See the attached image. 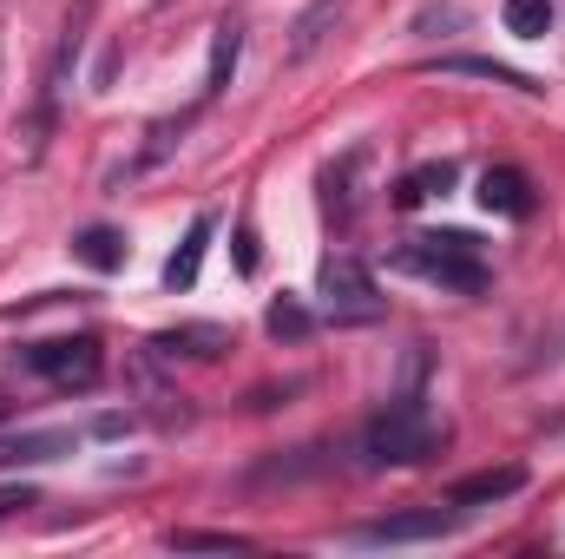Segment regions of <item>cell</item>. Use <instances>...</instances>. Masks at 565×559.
Instances as JSON below:
<instances>
[{
    "mask_svg": "<svg viewBox=\"0 0 565 559\" xmlns=\"http://www.w3.org/2000/svg\"><path fill=\"white\" fill-rule=\"evenodd\" d=\"M362 447H369L375 467H422V461H434L447 447V428L427 415L422 395H402V402H388L382 415L369 421Z\"/></svg>",
    "mask_w": 565,
    "mask_h": 559,
    "instance_id": "obj_1",
    "label": "cell"
},
{
    "mask_svg": "<svg viewBox=\"0 0 565 559\" xmlns=\"http://www.w3.org/2000/svg\"><path fill=\"white\" fill-rule=\"evenodd\" d=\"M335 13H342L335 0H316V7H309V13L296 20V53H316V40H322V27H329Z\"/></svg>",
    "mask_w": 565,
    "mask_h": 559,
    "instance_id": "obj_18",
    "label": "cell"
},
{
    "mask_svg": "<svg viewBox=\"0 0 565 559\" xmlns=\"http://www.w3.org/2000/svg\"><path fill=\"white\" fill-rule=\"evenodd\" d=\"M454 178H460V171H454V158H434V165H415V171H408V178L395 184V204H402V211H415V204H427V198H440V191H447Z\"/></svg>",
    "mask_w": 565,
    "mask_h": 559,
    "instance_id": "obj_13",
    "label": "cell"
},
{
    "mask_svg": "<svg viewBox=\"0 0 565 559\" xmlns=\"http://www.w3.org/2000/svg\"><path fill=\"white\" fill-rule=\"evenodd\" d=\"M73 257H79L86 271L113 277V271H126V238H119L113 224H93V231H79V238H73Z\"/></svg>",
    "mask_w": 565,
    "mask_h": 559,
    "instance_id": "obj_12",
    "label": "cell"
},
{
    "mask_svg": "<svg viewBox=\"0 0 565 559\" xmlns=\"http://www.w3.org/2000/svg\"><path fill=\"white\" fill-rule=\"evenodd\" d=\"M454 520H460V507H454V514H447V507H408V514H388V520L355 527L349 540H355V547H415V540L454 534Z\"/></svg>",
    "mask_w": 565,
    "mask_h": 559,
    "instance_id": "obj_5",
    "label": "cell"
},
{
    "mask_svg": "<svg viewBox=\"0 0 565 559\" xmlns=\"http://www.w3.org/2000/svg\"><path fill=\"white\" fill-rule=\"evenodd\" d=\"M264 329H270L277 342H302V336L316 329V316L302 309V296H277V303H270V316H264Z\"/></svg>",
    "mask_w": 565,
    "mask_h": 559,
    "instance_id": "obj_15",
    "label": "cell"
},
{
    "mask_svg": "<svg viewBox=\"0 0 565 559\" xmlns=\"http://www.w3.org/2000/svg\"><path fill=\"white\" fill-rule=\"evenodd\" d=\"M151 349L158 356H184V362H217L231 349V329L224 323H178V329L151 336Z\"/></svg>",
    "mask_w": 565,
    "mask_h": 559,
    "instance_id": "obj_6",
    "label": "cell"
},
{
    "mask_svg": "<svg viewBox=\"0 0 565 559\" xmlns=\"http://www.w3.org/2000/svg\"><path fill=\"white\" fill-rule=\"evenodd\" d=\"M237 53H244V20H237V13H224V20H217V40H211V73H204V99H217V93L231 86V73H237Z\"/></svg>",
    "mask_w": 565,
    "mask_h": 559,
    "instance_id": "obj_11",
    "label": "cell"
},
{
    "mask_svg": "<svg viewBox=\"0 0 565 559\" xmlns=\"http://www.w3.org/2000/svg\"><path fill=\"white\" fill-rule=\"evenodd\" d=\"M322 303H329L335 323H375L382 316V289L355 257H329L322 264Z\"/></svg>",
    "mask_w": 565,
    "mask_h": 559,
    "instance_id": "obj_4",
    "label": "cell"
},
{
    "mask_svg": "<svg viewBox=\"0 0 565 559\" xmlns=\"http://www.w3.org/2000/svg\"><path fill=\"white\" fill-rule=\"evenodd\" d=\"M237 271H244V277H257V231H250V224L237 231Z\"/></svg>",
    "mask_w": 565,
    "mask_h": 559,
    "instance_id": "obj_19",
    "label": "cell"
},
{
    "mask_svg": "<svg viewBox=\"0 0 565 559\" xmlns=\"http://www.w3.org/2000/svg\"><path fill=\"white\" fill-rule=\"evenodd\" d=\"M526 487V467H480V474H467V481H454L447 487V507H493V500H513Z\"/></svg>",
    "mask_w": 565,
    "mask_h": 559,
    "instance_id": "obj_7",
    "label": "cell"
},
{
    "mask_svg": "<svg viewBox=\"0 0 565 559\" xmlns=\"http://www.w3.org/2000/svg\"><path fill=\"white\" fill-rule=\"evenodd\" d=\"M171 547H178V553H250V540H244V534H198V527L171 534Z\"/></svg>",
    "mask_w": 565,
    "mask_h": 559,
    "instance_id": "obj_17",
    "label": "cell"
},
{
    "mask_svg": "<svg viewBox=\"0 0 565 559\" xmlns=\"http://www.w3.org/2000/svg\"><path fill=\"white\" fill-rule=\"evenodd\" d=\"M20 507H40V500H33V487H0V520H7V514H20Z\"/></svg>",
    "mask_w": 565,
    "mask_h": 559,
    "instance_id": "obj_20",
    "label": "cell"
},
{
    "mask_svg": "<svg viewBox=\"0 0 565 559\" xmlns=\"http://www.w3.org/2000/svg\"><path fill=\"white\" fill-rule=\"evenodd\" d=\"M507 33L546 40V33H553V0H507Z\"/></svg>",
    "mask_w": 565,
    "mask_h": 559,
    "instance_id": "obj_16",
    "label": "cell"
},
{
    "mask_svg": "<svg viewBox=\"0 0 565 559\" xmlns=\"http://www.w3.org/2000/svg\"><path fill=\"white\" fill-rule=\"evenodd\" d=\"M60 454H73V434H66V428L0 434V467H40V461H60Z\"/></svg>",
    "mask_w": 565,
    "mask_h": 559,
    "instance_id": "obj_9",
    "label": "cell"
},
{
    "mask_svg": "<svg viewBox=\"0 0 565 559\" xmlns=\"http://www.w3.org/2000/svg\"><path fill=\"white\" fill-rule=\"evenodd\" d=\"M480 204H487L493 218H533V178L513 171V165H493V171L480 178Z\"/></svg>",
    "mask_w": 565,
    "mask_h": 559,
    "instance_id": "obj_8",
    "label": "cell"
},
{
    "mask_svg": "<svg viewBox=\"0 0 565 559\" xmlns=\"http://www.w3.org/2000/svg\"><path fill=\"white\" fill-rule=\"evenodd\" d=\"M440 73H473V80H493V86H513V93H540V80H526V73H513V66H500V60H467V53H447V60H434Z\"/></svg>",
    "mask_w": 565,
    "mask_h": 559,
    "instance_id": "obj_14",
    "label": "cell"
},
{
    "mask_svg": "<svg viewBox=\"0 0 565 559\" xmlns=\"http://www.w3.org/2000/svg\"><path fill=\"white\" fill-rule=\"evenodd\" d=\"M402 271H415V277L440 283V289H460V296L487 289V257H480V244H473L467 231H440V238H415V244L402 251Z\"/></svg>",
    "mask_w": 565,
    "mask_h": 559,
    "instance_id": "obj_2",
    "label": "cell"
},
{
    "mask_svg": "<svg viewBox=\"0 0 565 559\" xmlns=\"http://www.w3.org/2000/svg\"><path fill=\"white\" fill-rule=\"evenodd\" d=\"M20 362H26L40 382H53V389H93L99 369H106V356H99L93 336H53V342H33Z\"/></svg>",
    "mask_w": 565,
    "mask_h": 559,
    "instance_id": "obj_3",
    "label": "cell"
},
{
    "mask_svg": "<svg viewBox=\"0 0 565 559\" xmlns=\"http://www.w3.org/2000/svg\"><path fill=\"white\" fill-rule=\"evenodd\" d=\"M211 231H217V218L198 211L191 231H184V244H178L171 264H164V289H191V283H198V264H204V251H211Z\"/></svg>",
    "mask_w": 565,
    "mask_h": 559,
    "instance_id": "obj_10",
    "label": "cell"
}]
</instances>
